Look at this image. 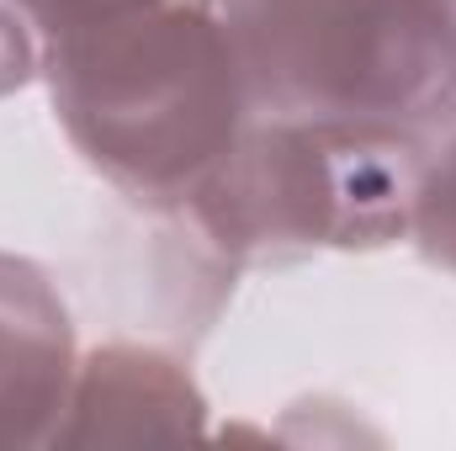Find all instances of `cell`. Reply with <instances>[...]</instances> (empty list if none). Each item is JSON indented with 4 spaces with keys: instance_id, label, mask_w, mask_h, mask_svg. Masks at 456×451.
<instances>
[{
    "instance_id": "cell-3",
    "label": "cell",
    "mask_w": 456,
    "mask_h": 451,
    "mask_svg": "<svg viewBox=\"0 0 456 451\" xmlns=\"http://www.w3.org/2000/svg\"><path fill=\"white\" fill-rule=\"evenodd\" d=\"M260 117L430 127L456 102V0H218Z\"/></svg>"
},
{
    "instance_id": "cell-6",
    "label": "cell",
    "mask_w": 456,
    "mask_h": 451,
    "mask_svg": "<svg viewBox=\"0 0 456 451\" xmlns=\"http://www.w3.org/2000/svg\"><path fill=\"white\" fill-rule=\"evenodd\" d=\"M409 244L425 266L456 276V102L419 133L409 186Z\"/></svg>"
},
{
    "instance_id": "cell-1",
    "label": "cell",
    "mask_w": 456,
    "mask_h": 451,
    "mask_svg": "<svg viewBox=\"0 0 456 451\" xmlns=\"http://www.w3.org/2000/svg\"><path fill=\"white\" fill-rule=\"evenodd\" d=\"M37 80L75 154L154 218H181L249 102L218 0H27Z\"/></svg>"
},
{
    "instance_id": "cell-2",
    "label": "cell",
    "mask_w": 456,
    "mask_h": 451,
    "mask_svg": "<svg viewBox=\"0 0 456 451\" xmlns=\"http://www.w3.org/2000/svg\"><path fill=\"white\" fill-rule=\"evenodd\" d=\"M419 133L249 112L213 181L170 224L233 276L330 250H387L409 239Z\"/></svg>"
},
{
    "instance_id": "cell-5",
    "label": "cell",
    "mask_w": 456,
    "mask_h": 451,
    "mask_svg": "<svg viewBox=\"0 0 456 451\" xmlns=\"http://www.w3.org/2000/svg\"><path fill=\"white\" fill-rule=\"evenodd\" d=\"M75 324L53 276L0 250V451L53 447L75 388Z\"/></svg>"
},
{
    "instance_id": "cell-7",
    "label": "cell",
    "mask_w": 456,
    "mask_h": 451,
    "mask_svg": "<svg viewBox=\"0 0 456 451\" xmlns=\"http://www.w3.org/2000/svg\"><path fill=\"white\" fill-rule=\"evenodd\" d=\"M37 80V27L27 0H0V102Z\"/></svg>"
},
{
    "instance_id": "cell-4",
    "label": "cell",
    "mask_w": 456,
    "mask_h": 451,
    "mask_svg": "<svg viewBox=\"0 0 456 451\" xmlns=\"http://www.w3.org/2000/svg\"><path fill=\"white\" fill-rule=\"evenodd\" d=\"M208 430V398L186 361L159 345L107 340L80 356L53 447L181 441Z\"/></svg>"
}]
</instances>
